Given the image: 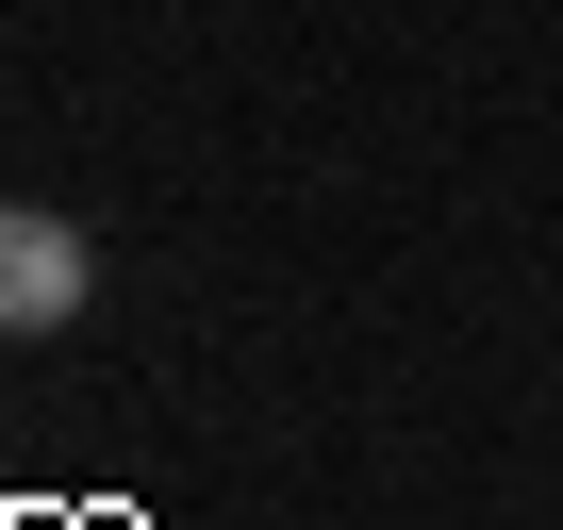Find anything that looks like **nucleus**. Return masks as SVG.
<instances>
[{"instance_id":"obj_1","label":"nucleus","mask_w":563,"mask_h":530,"mask_svg":"<svg viewBox=\"0 0 563 530\" xmlns=\"http://www.w3.org/2000/svg\"><path fill=\"white\" fill-rule=\"evenodd\" d=\"M84 283H100V249L67 216H34V199H0V332H67Z\"/></svg>"}]
</instances>
